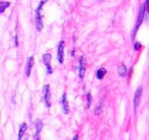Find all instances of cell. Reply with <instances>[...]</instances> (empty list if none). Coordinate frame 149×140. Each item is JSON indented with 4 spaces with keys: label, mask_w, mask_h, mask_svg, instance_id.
Returning <instances> with one entry per match:
<instances>
[{
    "label": "cell",
    "mask_w": 149,
    "mask_h": 140,
    "mask_svg": "<svg viewBox=\"0 0 149 140\" xmlns=\"http://www.w3.org/2000/svg\"><path fill=\"white\" fill-rule=\"evenodd\" d=\"M43 94H44V101H45V105L47 107H49L51 105L50 102V89L48 85H45L43 89Z\"/></svg>",
    "instance_id": "cell-1"
},
{
    "label": "cell",
    "mask_w": 149,
    "mask_h": 140,
    "mask_svg": "<svg viewBox=\"0 0 149 140\" xmlns=\"http://www.w3.org/2000/svg\"><path fill=\"white\" fill-rule=\"evenodd\" d=\"M145 6H144V4L141 6V8H140V13H139V17H138V21H137V25H136V28H135V32H134V35H135V33H136V31L138 30V28L141 26V24H142V22H143V19H144V15H145Z\"/></svg>",
    "instance_id": "cell-2"
},
{
    "label": "cell",
    "mask_w": 149,
    "mask_h": 140,
    "mask_svg": "<svg viewBox=\"0 0 149 140\" xmlns=\"http://www.w3.org/2000/svg\"><path fill=\"white\" fill-rule=\"evenodd\" d=\"M50 60H51V55L48 53L44 54L43 62L46 66V70H47V74H52V68H51V66H50Z\"/></svg>",
    "instance_id": "cell-3"
},
{
    "label": "cell",
    "mask_w": 149,
    "mask_h": 140,
    "mask_svg": "<svg viewBox=\"0 0 149 140\" xmlns=\"http://www.w3.org/2000/svg\"><path fill=\"white\" fill-rule=\"evenodd\" d=\"M141 95H142V87L140 86L138 89H137L136 93H135V96H134V108H135V111L137 109L138 105L140 104Z\"/></svg>",
    "instance_id": "cell-4"
},
{
    "label": "cell",
    "mask_w": 149,
    "mask_h": 140,
    "mask_svg": "<svg viewBox=\"0 0 149 140\" xmlns=\"http://www.w3.org/2000/svg\"><path fill=\"white\" fill-rule=\"evenodd\" d=\"M63 47H64V42L60 41L59 45H58V48H57V60L60 64L63 62Z\"/></svg>",
    "instance_id": "cell-5"
},
{
    "label": "cell",
    "mask_w": 149,
    "mask_h": 140,
    "mask_svg": "<svg viewBox=\"0 0 149 140\" xmlns=\"http://www.w3.org/2000/svg\"><path fill=\"white\" fill-rule=\"evenodd\" d=\"M79 76H80V78H81V79H83L84 76H85V60H84L83 56H82V57L80 58Z\"/></svg>",
    "instance_id": "cell-6"
},
{
    "label": "cell",
    "mask_w": 149,
    "mask_h": 140,
    "mask_svg": "<svg viewBox=\"0 0 149 140\" xmlns=\"http://www.w3.org/2000/svg\"><path fill=\"white\" fill-rule=\"evenodd\" d=\"M34 64V57L33 56H30L28 58V62H27V66H26V75L28 77L31 75V70H32V66Z\"/></svg>",
    "instance_id": "cell-7"
},
{
    "label": "cell",
    "mask_w": 149,
    "mask_h": 140,
    "mask_svg": "<svg viewBox=\"0 0 149 140\" xmlns=\"http://www.w3.org/2000/svg\"><path fill=\"white\" fill-rule=\"evenodd\" d=\"M61 103H62V111H63V113H68V111H70V107H68V99H66V94H65V93L62 95Z\"/></svg>",
    "instance_id": "cell-8"
},
{
    "label": "cell",
    "mask_w": 149,
    "mask_h": 140,
    "mask_svg": "<svg viewBox=\"0 0 149 140\" xmlns=\"http://www.w3.org/2000/svg\"><path fill=\"white\" fill-rule=\"evenodd\" d=\"M36 28L38 31H41L43 29V24H42V20L40 17L39 11H36Z\"/></svg>",
    "instance_id": "cell-9"
},
{
    "label": "cell",
    "mask_w": 149,
    "mask_h": 140,
    "mask_svg": "<svg viewBox=\"0 0 149 140\" xmlns=\"http://www.w3.org/2000/svg\"><path fill=\"white\" fill-rule=\"evenodd\" d=\"M27 131V124L24 123L22 124L21 128H19V140H22V137L24 136V134H25V132Z\"/></svg>",
    "instance_id": "cell-10"
},
{
    "label": "cell",
    "mask_w": 149,
    "mask_h": 140,
    "mask_svg": "<svg viewBox=\"0 0 149 140\" xmlns=\"http://www.w3.org/2000/svg\"><path fill=\"white\" fill-rule=\"evenodd\" d=\"M118 75L122 77H125L127 75V68L125 64H120L118 69Z\"/></svg>",
    "instance_id": "cell-11"
},
{
    "label": "cell",
    "mask_w": 149,
    "mask_h": 140,
    "mask_svg": "<svg viewBox=\"0 0 149 140\" xmlns=\"http://www.w3.org/2000/svg\"><path fill=\"white\" fill-rule=\"evenodd\" d=\"M35 125H36V134L35 135H39L40 131L42 130V127H43V124L40 120H36L35 122Z\"/></svg>",
    "instance_id": "cell-12"
},
{
    "label": "cell",
    "mask_w": 149,
    "mask_h": 140,
    "mask_svg": "<svg viewBox=\"0 0 149 140\" xmlns=\"http://www.w3.org/2000/svg\"><path fill=\"white\" fill-rule=\"evenodd\" d=\"M106 74V70L104 68H100L99 70L97 71V74H96V76H97V78L99 79V80H101V79H103L104 75Z\"/></svg>",
    "instance_id": "cell-13"
},
{
    "label": "cell",
    "mask_w": 149,
    "mask_h": 140,
    "mask_svg": "<svg viewBox=\"0 0 149 140\" xmlns=\"http://www.w3.org/2000/svg\"><path fill=\"white\" fill-rule=\"evenodd\" d=\"M9 2H1L0 3V13H4V10L7 8V7L9 6Z\"/></svg>",
    "instance_id": "cell-14"
},
{
    "label": "cell",
    "mask_w": 149,
    "mask_h": 140,
    "mask_svg": "<svg viewBox=\"0 0 149 140\" xmlns=\"http://www.w3.org/2000/svg\"><path fill=\"white\" fill-rule=\"evenodd\" d=\"M91 102H92V96H91V94H90V93H88V94H87V105H86V107H87V108H89V107H90Z\"/></svg>",
    "instance_id": "cell-15"
},
{
    "label": "cell",
    "mask_w": 149,
    "mask_h": 140,
    "mask_svg": "<svg viewBox=\"0 0 149 140\" xmlns=\"http://www.w3.org/2000/svg\"><path fill=\"white\" fill-rule=\"evenodd\" d=\"M144 6H145V13H149V0H146L144 3Z\"/></svg>",
    "instance_id": "cell-16"
},
{
    "label": "cell",
    "mask_w": 149,
    "mask_h": 140,
    "mask_svg": "<svg viewBox=\"0 0 149 140\" xmlns=\"http://www.w3.org/2000/svg\"><path fill=\"white\" fill-rule=\"evenodd\" d=\"M141 47V44L139 43V42H137L136 44H135V50H139V48Z\"/></svg>",
    "instance_id": "cell-17"
},
{
    "label": "cell",
    "mask_w": 149,
    "mask_h": 140,
    "mask_svg": "<svg viewBox=\"0 0 149 140\" xmlns=\"http://www.w3.org/2000/svg\"><path fill=\"white\" fill-rule=\"evenodd\" d=\"M34 140H40L39 139V135H35V138H34Z\"/></svg>",
    "instance_id": "cell-18"
},
{
    "label": "cell",
    "mask_w": 149,
    "mask_h": 140,
    "mask_svg": "<svg viewBox=\"0 0 149 140\" xmlns=\"http://www.w3.org/2000/svg\"><path fill=\"white\" fill-rule=\"evenodd\" d=\"M15 45H17V36H15Z\"/></svg>",
    "instance_id": "cell-19"
},
{
    "label": "cell",
    "mask_w": 149,
    "mask_h": 140,
    "mask_svg": "<svg viewBox=\"0 0 149 140\" xmlns=\"http://www.w3.org/2000/svg\"><path fill=\"white\" fill-rule=\"evenodd\" d=\"M72 140H78V135H74V137L72 138Z\"/></svg>",
    "instance_id": "cell-20"
},
{
    "label": "cell",
    "mask_w": 149,
    "mask_h": 140,
    "mask_svg": "<svg viewBox=\"0 0 149 140\" xmlns=\"http://www.w3.org/2000/svg\"><path fill=\"white\" fill-rule=\"evenodd\" d=\"M42 1H43V2H44V3H45V2H46V1H47V0H42Z\"/></svg>",
    "instance_id": "cell-21"
}]
</instances>
